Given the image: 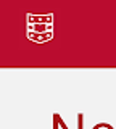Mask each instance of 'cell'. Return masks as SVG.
I'll return each instance as SVG.
<instances>
[]
</instances>
